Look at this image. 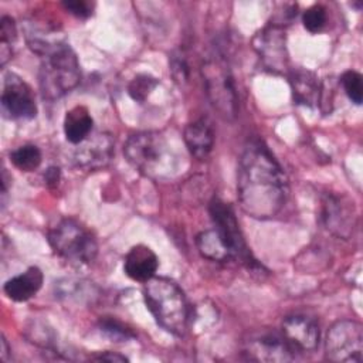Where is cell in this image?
Returning a JSON list of instances; mask_svg holds the SVG:
<instances>
[{"label":"cell","instance_id":"cell-1","mask_svg":"<svg viewBox=\"0 0 363 363\" xmlns=\"http://www.w3.org/2000/svg\"><path fill=\"white\" fill-rule=\"evenodd\" d=\"M237 194L242 211L261 220L274 217L285 203V174L259 140H251L240 157Z\"/></svg>","mask_w":363,"mask_h":363},{"label":"cell","instance_id":"cell-2","mask_svg":"<svg viewBox=\"0 0 363 363\" xmlns=\"http://www.w3.org/2000/svg\"><path fill=\"white\" fill-rule=\"evenodd\" d=\"M126 160L142 174L153 180H167L183 170L184 156L162 132L133 133L123 146Z\"/></svg>","mask_w":363,"mask_h":363},{"label":"cell","instance_id":"cell-3","mask_svg":"<svg viewBox=\"0 0 363 363\" xmlns=\"http://www.w3.org/2000/svg\"><path fill=\"white\" fill-rule=\"evenodd\" d=\"M143 298L155 320L167 332L183 336L190 311L183 291L164 277H153L145 282Z\"/></svg>","mask_w":363,"mask_h":363},{"label":"cell","instance_id":"cell-4","mask_svg":"<svg viewBox=\"0 0 363 363\" xmlns=\"http://www.w3.org/2000/svg\"><path fill=\"white\" fill-rule=\"evenodd\" d=\"M81 79L79 62L74 50L62 43L43 57L38 84L44 99L55 101L72 91Z\"/></svg>","mask_w":363,"mask_h":363},{"label":"cell","instance_id":"cell-5","mask_svg":"<svg viewBox=\"0 0 363 363\" xmlns=\"http://www.w3.org/2000/svg\"><path fill=\"white\" fill-rule=\"evenodd\" d=\"M54 252L72 265H85L95 259L98 244L89 230L74 218H62L48 231Z\"/></svg>","mask_w":363,"mask_h":363},{"label":"cell","instance_id":"cell-6","mask_svg":"<svg viewBox=\"0 0 363 363\" xmlns=\"http://www.w3.org/2000/svg\"><path fill=\"white\" fill-rule=\"evenodd\" d=\"M201 75L207 98L224 119L237 115V94L230 67L221 54L208 55L201 65Z\"/></svg>","mask_w":363,"mask_h":363},{"label":"cell","instance_id":"cell-7","mask_svg":"<svg viewBox=\"0 0 363 363\" xmlns=\"http://www.w3.org/2000/svg\"><path fill=\"white\" fill-rule=\"evenodd\" d=\"M326 359L339 363H360L363 359V329L359 322H335L326 335Z\"/></svg>","mask_w":363,"mask_h":363},{"label":"cell","instance_id":"cell-8","mask_svg":"<svg viewBox=\"0 0 363 363\" xmlns=\"http://www.w3.org/2000/svg\"><path fill=\"white\" fill-rule=\"evenodd\" d=\"M210 216L216 225V230L220 233L224 242L227 244L231 252V258H237L240 262L247 264L248 267L254 265L255 262L245 244L233 208L220 199L214 197L210 201Z\"/></svg>","mask_w":363,"mask_h":363},{"label":"cell","instance_id":"cell-9","mask_svg":"<svg viewBox=\"0 0 363 363\" xmlns=\"http://www.w3.org/2000/svg\"><path fill=\"white\" fill-rule=\"evenodd\" d=\"M252 45L262 65L268 71L275 74L286 72L288 51L284 27L269 23L267 27H264L254 35Z\"/></svg>","mask_w":363,"mask_h":363},{"label":"cell","instance_id":"cell-10","mask_svg":"<svg viewBox=\"0 0 363 363\" xmlns=\"http://www.w3.org/2000/svg\"><path fill=\"white\" fill-rule=\"evenodd\" d=\"M1 109L10 119H33L37 115L33 89L26 81L13 72H9L4 77Z\"/></svg>","mask_w":363,"mask_h":363},{"label":"cell","instance_id":"cell-11","mask_svg":"<svg viewBox=\"0 0 363 363\" xmlns=\"http://www.w3.org/2000/svg\"><path fill=\"white\" fill-rule=\"evenodd\" d=\"M322 221L333 235L347 240L356 225V210L353 201L336 193L325 194L322 200Z\"/></svg>","mask_w":363,"mask_h":363},{"label":"cell","instance_id":"cell-12","mask_svg":"<svg viewBox=\"0 0 363 363\" xmlns=\"http://www.w3.org/2000/svg\"><path fill=\"white\" fill-rule=\"evenodd\" d=\"M291 346L277 332L262 330L250 335L244 342V353L250 360L267 363H284L294 359Z\"/></svg>","mask_w":363,"mask_h":363},{"label":"cell","instance_id":"cell-13","mask_svg":"<svg viewBox=\"0 0 363 363\" xmlns=\"http://www.w3.org/2000/svg\"><path fill=\"white\" fill-rule=\"evenodd\" d=\"M113 138L106 132L89 135L74 152V163L82 170H99L105 167L113 156Z\"/></svg>","mask_w":363,"mask_h":363},{"label":"cell","instance_id":"cell-14","mask_svg":"<svg viewBox=\"0 0 363 363\" xmlns=\"http://www.w3.org/2000/svg\"><path fill=\"white\" fill-rule=\"evenodd\" d=\"M282 336L294 352H313L319 345V326L311 316L289 315L282 322Z\"/></svg>","mask_w":363,"mask_h":363},{"label":"cell","instance_id":"cell-15","mask_svg":"<svg viewBox=\"0 0 363 363\" xmlns=\"http://www.w3.org/2000/svg\"><path fill=\"white\" fill-rule=\"evenodd\" d=\"M159 267L156 254L146 245H135L125 257L123 269L126 275L138 282H146L155 277Z\"/></svg>","mask_w":363,"mask_h":363},{"label":"cell","instance_id":"cell-16","mask_svg":"<svg viewBox=\"0 0 363 363\" xmlns=\"http://www.w3.org/2000/svg\"><path fill=\"white\" fill-rule=\"evenodd\" d=\"M289 86L292 98L303 106H315L320 98V82L318 77L308 69L298 68L289 72Z\"/></svg>","mask_w":363,"mask_h":363},{"label":"cell","instance_id":"cell-17","mask_svg":"<svg viewBox=\"0 0 363 363\" xmlns=\"http://www.w3.org/2000/svg\"><path fill=\"white\" fill-rule=\"evenodd\" d=\"M183 140L191 156L196 159H206L213 149L214 133L211 125L206 119L190 122L183 132Z\"/></svg>","mask_w":363,"mask_h":363},{"label":"cell","instance_id":"cell-18","mask_svg":"<svg viewBox=\"0 0 363 363\" xmlns=\"http://www.w3.org/2000/svg\"><path fill=\"white\" fill-rule=\"evenodd\" d=\"M43 285V272L38 267H30L23 274L10 278L4 284L6 295L16 301L24 302L33 298Z\"/></svg>","mask_w":363,"mask_h":363},{"label":"cell","instance_id":"cell-19","mask_svg":"<svg viewBox=\"0 0 363 363\" xmlns=\"http://www.w3.org/2000/svg\"><path fill=\"white\" fill-rule=\"evenodd\" d=\"M94 119L89 111L82 106L77 105L65 113L64 118V133L68 142L74 145H79L84 142L92 132Z\"/></svg>","mask_w":363,"mask_h":363},{"label":"cell","instance_id":"cell-20","mask_svg":"<svg viewBox=\"0 0 363 363\" xmlns=\"http://www.w3.org/2000/svg\"><path fill=\"white\" fill-rule=\"evenodd\" d=\"M197 248L200 251V254L211 261H225L228 258H231V252L227 247V244L224 242L223 237L220 235V233L213 228V230H206L201 231L197 235Z\"/></svg>","mask_w":363,"mask_h":363},{"label":"cell","instance_id":"cell-21","mask_svg":"<svg viewBox=\"0 0 363 363\" xmlns=\"http://www.w3.org/2000/svg\"><path fill=\"white\" fill-rule=\"evenodd\" d=\"M10 160L21 172H33L41 164L43 155L35 145H23L10 153Z\"/></svg>","mask_w":363,"mask_h":363},{"label":"cell","instance_id":"cell-22","mask_svg":"<svg viewBox=\"0 0 363 363\" xmlns=\"http://www.w3.org/2000/svg\"><path fill=\"white\" fill-rule=\"evenodd\" d=\"M17 40L16 23L11 17L3 16L0 21V64L1 67L10 60L13 54V45Z\"/></svg>","mask_w":363,"mask_h":363},{"label":"cell","instance_id":"cell-23","mask_svg":"<svg viewBox=\"0 0 363 363\" xmlns=\"http://www.w3.org/2000/svg\"><path fill=\"white\" fill-rule=\"evenodd\" d=\"M157 85H159V81L156 78L147 74H139L129 82L128 94L133 101L143 104Z\"/></svg>","mask_w":363,"mask_h":363},{"label":"cell","instance_id":"cell-24","mask_svg":"<svg viewBox=\"0 0 363 363\" xmlns=\"http://www.w3.org/2000/svg\"><path fill=\"white\" fill-rule=\"evenodd\" d=\"M362 79H363L362 75L353 69L346 71L340 77V82H342V86L346 92V95L356 105H360L362 99H363V81Z\"/></svg>","mask_w":363,"mask_h":363},{"label":"cell","instance_id":"cell-25","mask_svg":"<svg viewBox=\"0 0 363 363\" xmlns=\"http://www.w3.org/2000/svg\"><path fill=\"white\" fill-rule=\"evenodd\" d=\"M326 9L322 4H313L302 14V24L309 33L320 31L326 24Z\"/></svg>","mask_w":363,"mask_h":363},{"label":"cell","instance_id":"cell-26","mask_svg":"<svg viewBox=\"0 0 363 363\" xmlns=\"http://www.w3.org/2000/svg\"><path fill=\"white\" fill-rule=\"evenodd\" d=\"M99 329H101V332L106 333L109 337L116 339V340H126V339L135 336L133 332L129 328H126L119 320H115V319H111V318L102 319L99 322Z\"/></svg>","mask_w":363,"mask_h":363},{"label":"cell","instance_id":"cell-27","mask_svg":"<svg viewBox=\"0 0 363 363\" xmlns=\"http://www.w3.org/2000/svg\"><path fill=\"white\" fill-rule=\"evenodd\" d=\"M62 7L78 18H88L94 11V3L86 0H67Z\"/></svg>","mask_w":363,"mask_h":363},{"label":"cell","instance_id":"cell-28","mask_svg":"<svg viewBox=\"0 0 363 363\" xmlns=\"http://www.w3.org/2000/svg\"><path fill=\"white\" fill-rule=\"evenodd\" d=\"M172 72L177 81H186L189 77V65L182 54L173 55L172 58Z\"/></svg>","mask_w":363,"mask_h":363},{"label":"cell","instance_id":"cell-29","mask_svg":"<svg viewBox=\"0 0 363 363\" xmlns=\"http://www.w3.org/2000/svg\"><path fill=\"white\" fill-rule=\"evenodd\" d=\"M60 179H61V172L55 166L48 167L44 173V180H45L48 187H57L58 183H60Z\"/></svg>","mask_w":363,"mask_h":363},{"label":"cell","instance_id":"cell-30","mask_svg":"<svg viewBox=\"0 0 363 363\" xmlns=\"http://www.w3.org/2000/svg\"><path fill=\"white\" fill-rule=\"evenodd\" d=\"M92 359L95 360H106V362H126L128 359L119 353H113V352H105V353H101L98 356H94Z\"/></svg>","mask_w":363,"mask_h":363}]
</instances>
